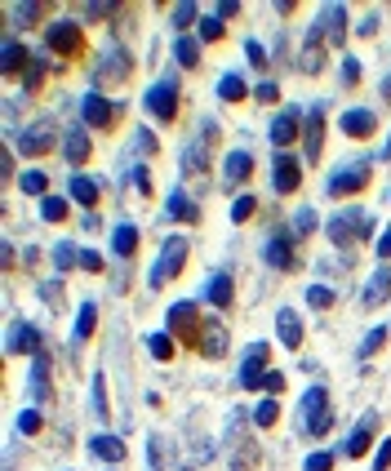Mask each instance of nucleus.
Segmentation results:
<instances>
[{
  "mask_svg": "<svg viewBox=\"0 0 391 471\" xmlns=\"http://www.w3.org/2000/svg\"><path fill=\"white\" fill-rule=\"evenodd\" d=\"M187 249H191V244L182 240V236H174V240H165V249H161V262H156V267H152V276H147V280H152V289H161V285H165L169 276H178V271L187 267Z\"/></svg>",
  "mask_w": 391,
  "mask_h": 471,
  "instance_id": "f257e3e1",
  "label": "nucleus"
},
{
  "mask_svg": "<svg viewBox=\"0 0 391 471\" xmlns=\"http://www.w3.org/2000/svg\"><path fill=\"white\" fill-rule=\"evenodd\" d=\"M143 107L152 111L156 120H174V111H178V84H174V80H156L152 89H147Z\"/></svg>",
  "mask_w": 391,
  "mask_h": 471,
  "instance_id": "f03ea898",
  "label": "nucleus"
},
{
  "mask_svg": "<svg viewBox=\"0 0 391 471\" xmlns=\"http://www.w3.org/2000/svg\"><path fill=\"white\" fill-rule=\"evenodd\" d=\"M329 404H324V387H311L303 395V431H316V436H324L329 431Z\"/></svg>",
  "mask_w": 391,
  "mask_h": 471,
  "instance_id": "7ed1b4c3",
  "label": "nucleus"
},
{
  "mask_svg": "<svg viewBox=\"0 0 391 471\" xmlns=\"http://www.w3.org/2000/svg\"><path fill=\"white\" fill-rule=\"evenodd\" d=\"M365 231H369V214L365 209H347V214H338V218L329 222V236H333L338 249H347V240H356V236H365Z\"/></svg>",
  "mask_w": 391,
  "mask_h": 471,
  "instance_id": "20e7f679",
  "label": "nucleus"
},
{
  "mask_svg": "<svg viewBox=\"0 0 391 471\" xmlns=\"http://www.w3.org/2000/svg\"><path fill=\"white\" fill-rule=\"evenodd\" d=\"M54 143H58V125H54V120H36V125L18 138V152H23V156H40V152H49Z\"/></svg>",
  "mask_w": 391,
  "mask_h": 471,
  "instance_id": "39448f33",
  "label": "nucleus"
},
{
  "mask_svg": "<svg viewBox=\"0 0 391 471\" xmlns=\"http://www.w3.org/2000/svg\"><path fill=\"white\" fill-rule=\"evenodd\" d=\"M369 183V160H356V165H342L338 174L329 178V196H342V192H360Z\"/></svg>",
  "mask_w": 391,
  "mask_h": 471,
  "instance_id": "423d86ee",
  "label": "nucleus"
},
{
  "mask_svg": "<svg viewBox=\"0 0 391 471\" xmlns=\"http://www.w3.org/2000/svg\"><path fill=\"white\" fill-rule=\"evenodd\" d=\"M263 365H267V343H254L245 352V369H240V382H245V391H258L263 387Z\"/></svg>",
  "mask_w": 391,
  "mask_h": 471,
  "instance_id": "0eeeda50",
  "label": "nucleus"
},
{
  "mask_svg": "<svg viewBox=\"0 0 391 471\" xmlns=\"http://www.w3.org/2000/svg\"><path fill=\"white\" fill-rule=\"evenodd\" d=\"M272 183H276V192H281V196L298 192V160H294L289 152H276V165H272Z\"/></svg>",
  "mask_w": 391,
  "mask_h": 471,
  "instance_id": "6e6552de",
  "label": "nucleus"
},
{
  "mask_svg": "<svg viewBox=\"0 0 391 471\" xmlns=\"http://www.w3.org/2000/svg\"><path fill=\"white\" fill-rule=\"evenodd\" d=\"M45 45H49V49H58V54L80 49V27H76V23H54L49 36H45Z\"/></svg>",
  "mask_w": 391,
  "mask_h": 471,
  "instance_id": "1a4fd4ad",
  "label": "nucleus"
},
{
  "mask_svg": "<svg viewBox=\"0 0 391 471\" xmlns=\"http://www.w3.org/2000/svg\"><path fill=\"white\" fill-rule=\"evenodd\" d=\"M125 76H129V54L120 45H111L98 62V80H125Z\"/></svg>",
  "mask_w": 391,
  "mask_h": 471,
  "instance_id": "9d476101",
  "label": "nucleus"
},
{
  "mask_svg": "<svg viewBox=\"0 0 391 471\" xmlns=\"http://www.w3.org/2000/svg\"><path fill=\"white\" fill-rule=\"evenodd\" d=\"M80 107H85V125H94V129H107L111 120H116V107H111L102 93H89Z\"/></svg>",
  "mask_w": 391,
  "mask_h": 471,
  "instance_id": "9b49d317",
  "label": "nucleus"
},
{
  "mask_svg": "<svg viewBox=\"0 0 391 471\" xmlns=\"http://www.w3.org/2000/svg\"><path fill=\"white\" fill-rule=\"evenodd\" d=\"M249 174H254V156L249 152H231L227 160H222V183L236 187V183H245Z\"/></svg>",
  "mask_w": 391,
  "mask_h": 471,
  "instance_id": "f8f14e48",
  "label": "nucleus"
},
{
  "mask_svg": "<svg viewBox=\"0 0 391 471\" xmlns=\"http://www.w3.org/2000/svg\"><path fill=\"white\" fill-rule=\"evenodd\" d=\"M342 129H347V138H369L378 129V116L374 111H347V116H342Z\"/></svg>",
  "mask_w": 391,
  "mask_h": 471,
  "instance_id": "ddd939ff",
  "label": "nucleus"
},
{
  "mask_svg": "<svg viewBox=\"0 0 391 471\" xmlns=\"http://www.w3.org/2000/svg\"><path fill=\"white\" fill-rule=\"evenodd\" d=\"M320 147H324V107L316 102L311 107V116H307V156H320Z\"/></svg>",
  "mask_w": 391,
  "mask_h": 471,
  "instance_id": "4468645a",
  "label": "nucleus"
},
{
  "mask_svg": "<svg viewBox=\"0 0 391 471\" xmlns=\"http://www.w3.org/2000/svg\"><path fill=\"white\" fill-rule=\"evenodd\" d=\"M200 347H204V356H209V360H218V356L227 352V329H222V320H209V325H204Z\"/></svg>",
  "mask_w": 391,
  "mask_h": 471,
  "instance_id": "2eb2a0df",
  "label": "nucleus"
},
{
  "mask_svg": "<svg viewBox=\"0 0 391 471\" xmlns=\"http://www.w3.org/2000/svg\"><path fill=\"white\" fill-rule=\"evenodd\" d=\"M62 156H67L71 165H85V160H89V134H85V129H67V138H62Z\"/></svg>",
  "mask_w": 391,
  "mask_h": 471,
  "instance_id": "dca6fc26",
  "label": "nucleus"
},
{
  "mask_svg": "<svg viewBox=\"0 0 391 471\" xmlns=\"http://www.w3.org/2000/svg\"><path fill=\"white\" fill-rule=\"evenodd\" d=\"M276 334H281V343L289 347V352H294V347H303V325H298V316L289 312V307L276 316Z\"/></svg>",
  "mask_w": 391,
  "mask_h": 471,
  "instance_id": "f3484780",
  "label": "nucleus"
},
{
  "mask_svg": "<svg viewBox=\"0 0 391 471\" xmlns=\"http://www.w3.org/2000/svg\"><path fill=\"white\" fill-rule=\"evenodd\" d=\"M320 23H324V32H329V45H342L347 41V14H342V5H329L320 14Z\"/></svg>",
  "mask_w": 391,
  "mask_h": 471,
  "instance_id": "a211bd4d",
  "label": "nucleus"
},
{
  "mask_svg": "<svg viewBox=\"0 0 391 471\" xmlns=\"http://www.w3.org/2000/svg\"><path fill=\"white\" fill-rule=\"evenodd\" d=\"M169 218H178V222H196V218H200V205H196L187 192H169Z\"/></svg>",
  "mask_w": 391,
  "mask_h": 471,
  "instance_id": "6ab92c4d",
  "label": "nucleus"
},
{
  "mask_svg": "<svg viewBox=\"0 0 391 471\" xmlns=\"http://www.w3.org/2000/svg\"><path fill=\"white\" fill-rule=\"evenodd\" d=\"M387 294H391V267L383 262V267L374 271V280H369V289H365V307H378Z\"/></svg>",
  "mask_w": 391,
  "mask_h": 471,
  "instance_id": "aec40b11",
  "label": "nucleus"
},
{
  "mask_svg": "<svg viewBox=\"0 0 391 471\" xmlns=\"http://www.w3.org/2000/svg\"><path fill=\"white\" fill-rule=\"evenodd\" d=\"M67 192H71V200H76V205H85V209H94V205H98V183H94V178H85V174H76V178H71V187H67Z\"/></svg>",
  "mask_w": 391,
  "mask_h": 471,
  "instance_id": "412c9836",
  "label": "nucleus"
},
{
  "mask_svg": "<svg viewBox=\"0 0 391 471\" xmlns=\"http://www.w3.org/2000/svg\"><path fill=\"white\" fill-rule=\"evenodd\" d=\"M89 449H94L98 458H107V463H125V440L120 436H94Z\"/></svg>",
  "mask_w": 391,
  "mask_h": 471,
  "instance_id": "4be33fe9",
  "label": "nucleus"
},
{
  "mask_svg": "<svg viewBox=\"0 0 391 471\" xmlns=\"http://www.w3.org/2000/svg\"><path fill=\"white\" fill-rule=\"evenodd\" d=\"M204 298H209L213 307H231V276L227 271H213L209 289H204Z\"/></svg>",
  "mask_w": 391,
  "mask_h": 471,
  "instance_id": "5701e85b",
  "label": "nucleus"
},
{
  "mask_svg": "<svg viewBox=\"0 0 391 471\" xmlns=\"http://www.w3.org/2000/svg\"><path fill=\"white\" fill-rule=\"evenodd\" d=\"M111 249H116L120 258H129V253L138 249V227H134V222H120V227L111 231Z\"/></svg>",
  "mask_w": 391,
  "mask_h": 471,
  "instance_id": "b1692460",
  "label": "nucleus"
},
{
  "mask_svg": "<svg viewBox=\"0 0 391 471\" xmlns=\"http://www.w3.org/2000/svg\"><path fill=\"white\" fill-rule=\"evenodd\" d=\"M32 395L36 400H49V360H45V356H36L32 360Z\"/></svg>",
  "mask_w": 391,
  "mask_h": 471,
  "instance_id": "393cba45",
  "label": "nucleus"
},
{
  "mask_svg": "<svg viewBox=\"0 0 391 471\" xmlns=\"http://www.w3.org/2000/svg\"><path fill=\"white\" fill-rule=\"evenodd\" d=\"M294 134H298V111H281V116L272 120V138H276V147L294 143Z\"/></svg>",
  "mask_w": 391,
  "mask_h": 471,
  "instance_id": "a878e982",
  "label": "nucleus"
},
{
  "mask_svg": "<svg viewBox=\"0 0 391 471\" xmlns=\"http://www.w3.org/2000/svg\"><path fill=\"white\" fill-rule=\"evenodd\" d=\"M267 262H272V267H294L289 236H272V240H267Z\"/></svg>",
  "mask_w": 391,
  "mask_h": 471,
  "instance_id": "bb28decb",
  "label": "nucleus"
},
{
  "mask_svg": "<svg viewBox=\"0 0 391 471\" xmlns=\"http://www.w3.org/2000/svg\"><path fill=\"white\" fill-rule=\"evenodd\" d=\"M174 58H178L182 62V67H196V62H200V45H196L191 41V36H174Z\"/></svg>",
  "mask_w": 391,
  "mask_h": 471,
  "instance_id": "cd10ccee",
  "label": "nucleus"
},
{
  "mask_svg": "<svg viewBox=\"0 0 391 471\" xmlns=\"http://www.w3.org/2000/svg\"><path fill=\"white\" fill-rule=\"evenodd\" d=\"M36 347H40V334L32 325H18L14 338H9V352H36Z\"/></svg>",
  "mask_w": 391,
  "mask_h": 471,
  "instance_id": "c85d7f7f",
  "label": "nucleus"
},
{
  "mask_svg": "<svg viewBox=\"0 0 391 471\" xmlns=\"http://www.w3.org/2000/svg\"><path fill=\"white\" fill-rule=\"evenodd\" d=\"M245 93H249V89H245V80H240L236 71L218 80V98H222V102H240V98H245Z\"/></svg>",
  "mask_w": 391,
  "mask_h": 471,
  "instance_id": "c756f323",
  "label": "nucleus"
},
{
  "mask_svg": "<svg viewBox=\"0 0 391 471\" xmlns=\"http://www.w3.org/2000/svg\"><path fill=\"white\" fill-rule=\"evenodd\" d=\"M94 320H98V307L94 303H80V312H76V343H85V338L94 334Z\"/></svg>",
  "mask_w": 391,
  "mask_h": 471,
  "instance_id": "7c9ffc66",
  "label": "nucleus"
},
{
  "mask_svg": "<svg viewBox=\"0 0 391 471\" xmlns=\"http://www.w3.org/2000/svg\"><path fill=\"white\" fill-rule=\"evenodd\" d=\"M40 218L45 222H62V218H67V196H45V200H40Z\"/></svg>",
  "mask_w": 391,
  "mask_h": 471,
  "instance_id": "2f4dec72",
  "label": "nucleus"
},
{
  "mask_svg": "<svg viewBox=\"0 0 391 471\" xmlns=\"http://www.w3.org/2000/svg\"><path fill=\"white\" fill-rule=\"evenodd\" d=\"M0 62H5V76H14V71L23 67V45L5 41V45H0Z\"/></svg>",
  "mask_w": 391,
  "mask_h": 471,
  "instance_id": "473e14b6",
  "label": "nucleus"
},
{
  "mask_svg": "<svg viewBox=\"0 0 391 471\" xmlns=\"http://www.w3.org/2000/svg\"><path fill=\"white\" fill-rule=\"evenodd\" d=\"M18 187H23L27 196H40V200H45V187H49V178H45L40 169H27V174L18 178Z\"/></svg>",
  "mask_w": 391,
  "mask_h": 471,
  "instance_id": "72a5a7b5",
  "label": "nucleus"
},
{
  "mask_svg": "<svg viewBox=\"0 0 391 471\" xmlns=\"http://www.w3.org/2000/svg\"><path fill=\"white\" fill-rule=\"evenodd\" d=\"M76 262H80L76 244H67V240H62V244H54V267H58V271H71Z\"/></svg>",
  "mask_w": 391,
  "mask_h": 471,
  "instance_id": "f704fd0d",
  "label": "nucleus"
},
{
  "mask_svg": "<svg viewBox=\"0 0 391 471\" xmlns=\"http://www.w3.org/2000/svg\"><path fill=\"white\" fill-rule=\"evenodd\" d=\"M147 347H152L156 360H174V338L169 334H152V338H147Z\"/></svg>",
  "mask_w": 391,
  "mask_h": 471,
  "instance_id": "c9c22d12",
  "label": "nucleus"
},
{
  "mask_svg": "<svg viewBox=\"0 0 391 471\" xmlns=\"http://www.w3.org/2000/svg\"><path fill=\"white\" fill-rule=\"evenodd\" d=\"M196 320V303H178V307H169V329H187Z\"/></svg>",
  "mask_w": 391,
  "mask_h": 471,
  "instance_id": "e433bc0d",
  "label": "nucleus"
},
{
  "mask_svg": "<svg viewBox=\"0 0 391 471\" xmlns=\"http://www.w3.org/2000/svg\"><path fill=\"white\" fill-rule=\"evenodd\" d=\"M365 449H369V422H365V427H356V431L347 436V454H351V458H360Z\"/></svg>",
  "mask_w": 391,
  "mask_h": 471,
  "instance_id": "4c0bfd02",
  "label": "nucleus"
},
{
  "mask_svg": "<svg viewBox=\"0 0 391 471\" xmlns=\"http://www.w3.org/2000/svg\"><path fill=\"white\" fill-rule=\"evenodd\" d=\"M276 418H281V404H276V400H263V404L254 409V422H258V427H272Z\"/></svg>",
  "mask_w": 391,
  "mask_h": 471,
  "instance_id": "58836bf2",
  "label": "nucleus"
},
{
  "mask_svg": "<svg viewBox=\"0 0 391 471\" xmlns=\"http://www.w3.org/2000/svg\"><path fill=\"white\" fill-rule=\"evenodd\" d=\"M254 205H258V200H254L249 192H245V196H236V205H231V222H245L249 214H254Z\"/></svg>",
  "mask_w": 391,
  "mask_h": 471,
  "instance_id": "ea45409f",
  "label": "nucleus"
},
{
  "mask_svg": "<svg viewBox=\"0 0 391 471\" xmlns=\"http://www.w3.org/2000/svg\"><path fill=\"white\" fill-rule=\"evenodd\" d=\"M200 41H222V18H200Z\"/></svg>",
  "mask_w": 391,
  "mask_h": 471,
  "instance_id": "a19ab883",
  "label": "nucleus"
},
{
  "mask_svg": "<svg viewBox=\"0 0 391 471\" xmlns=\"http://www.w3.org/2000/svg\"><path fill=\"white\" fill-rule=\"evenodd\" d=\"M383 343H387V329H374V334H365V343H360V360H365V356H374Z\"/></svg>",
  "mask_w": 391,
  "mask_h": 471,
  "instance_id": "79ce46f5",
  "label": "nucleus"
},
{
  "mask_svg": "<svg viewBox=\"0 0 391 471\" xmlns=\"http://www.w3.org/2000/svg\"><path fill=\"white\" fill-rule=\"evenodd\" d=\"M307 303H311V307H333V289L311 285V289H307Z\"/></svg>",
  "mask_w": 391,
  "mask_h": 471,
  "instance_id": "37998d69",
  "label": "nucleus"
},
{
  "mask_svg": "<svg viewBox=\"0 0 391 471\" xmlns=\"http://www.w3.org/2000/svg\"><path fill=\"white\" fill-rule=\"evenodd\" d=\"M182 169H187V174H200V169H204V156H200V143H191V147H187V156H182Z\"/></svg>",
  "mask_w": 391,
  "mask_h": 471,
  "instance_id": "c03bdc74",
  "label": "nucleus"
},
{
  "mask_svg": "<svg viewBox=\"0 0 391 471\" xmlns=\"http://www.w3.org/2000/svg\"><path fill=\"white\" fill-rule=\"evenodd\" d=\"M187 23H196V5H191V0H182V5L174 9V27H187Z\"/></svg>",
  "mask_w": 391,
  "mask_h": 471,
  "instance_id": "a18cd8bd",
  "label": "nucleus"
},
{
  "mask_svg": "<svg viewBox=\"0 0 391 471\" xmlns=\"http://www.w3.org/2000/svg\"><path fill=\"white\" fill-rule=\"evenodd\" d=\"M311 227H316V209H298V218H294V231H298V236H307Z\"/></svg>",
  "mask_w": 391,
  "mask_h": 471,
  "instance_id": "49530a36",
  "label": "nucleus"
},
{
  "mask_svg": "<svg viewBox=\"0 0 391 471\" xmlns=\"http://www.w3.org/2000/svg\"><path fill=\"white\" fill-rule=\"evenodd\" d=\"M303 467H307V471H333V454H311Z\"/></svg>",
  "mask_w": 391,
  "mask_h": 471,
  "instance_id": "de8ad7c7",
  "label": "nucleus"
},
{
  "mask_svg": "<svg viewBox=\"0 0 391 471\" xmlns=\"http://www.w3.org/2000/svg\"><path fill=\"white\" fill-rule=\"evenodd\" d=\"M387 467H391V440H383L374 449V471H387Z\"/></svg>",
  "mask_w": 391,
  "mask_h": 471,
  "instance_id": "09e8293b",
  "label": "nucleus"
},
{
  "mask_svg": "<svg viewBox=\"0 0 391 471\" xmlns=\"http://www.w3.org/2000/svg\"><path fill=\"white\" fill-rule=\"evenodd\" d=\"M303 67H307V71H316V67H320V45H316V41H307V54H303Z\"/></svg>",
  "mask_w": 391,
  "mask_h": 471,
  "instance_id": "8fccbe9b",
  "label": "nucleus"
},
{
  "mask_svg": "<svg viewBox=\"0 0 391 471\" xmlns=\"http://www.w3.org/2000/svg\"><path fill=\"white\" fill-rule=\"evenodd\" d=\"M245 54H249L254 67H267V54H263V45H258V41H245Z\"/></svg>",
  "mask_w": 391,
  "mask_h": 471,
  "instance_id": "3c124183",
  "label": "nucleus"
},
{
  "mask_svg": "<svg viewBox=\"0 0 391 471\" xmlns=\"http://www.w3.org/2000/svg\"><path fill=\"white\" fill-rule=\"evenodd\" d=\"M80 267H85V271H102V253L98 249H85V253H80Z\"/></svg>",
  "mask_w": 391,
  "mask_h": 471,
  "instance_id": "603ef678",
  "label": "nucleus"
},
{
  "mask_svg": "<svg viewBox=\"0 0 391 471\" xmlns=\"http://www.w3.org/2000/svg\"><path fill=\"white\" fill-rule=\"evenodd\" d=\"M18 427H23L27 436H32V431H40V413H36V409H27L23 418H18Z\"/></svg>",
  "mask_w": 391,
  "mask_h": 471,
  "instance_id": "864d4df0",
  "label": "nucleus"
},
{
  "mask_svg": "<svg viewBox=\"0 0 391 471\" xmlns=\"http://www.w3.org/2000/svg\"><path fill=\"white\" fill-rule=\"evenodd\" d=\"M254 93H258V102H276V98H281V89H276L272 80H263V84H258Z\"/></svg>",
  "mask_w": 391,
  "mask_h": 471,
  "instance_id": "5fc2aeb1",
  "label": "nucleus"
},
{
  "mask_svg": "<svg viewBox=\"0 0 391 471\" xmlns=\"http://www.w3.org/2000/svg\"><path fill=\"white\" fill-rule=\"evenodd\" d=\"M342 80H347V84H356V80H360V62H356V58L342 62Z\"/></svg>",
  "mask_w": 391,
  "mask_h": 471,
  "instance_id": "6e6d98bb",
  "label": "nucleus"
},
{
  "mask_svg": "<svg viewBox=\"0 0 391 471\" xmlns=\"http://www.w3.org/2000/svg\"><path fill=\"white\" fill-rule=\"evenodd\" d=\"M263 391H285V374H267V378H263Z\"/></svg>",
  "mask_w": 391,
  "mask_h": 471,
  "instance_id": "4d7b16f0",
  "label": "nucleus"
},
{
  "mask_svg": "<svg viewBox=\"0 0 391 471\" xmlns=\"http://www.w3.org/2000/svg\"><path fill=\"white\" fill-rule=\"evenodd\" d=\"M378 258H383V262H391V231H383V236H378Z\"/></svg>",
  "mask_w": 391,
  "mask_h": 471,
  "instance_id": "13d9d810",
  "label": "nucleus"
},
{
  "mask_svg": "<svg viewBox=\"0 0 391 471\" xmlns=\"http://www.w3.org/2000/svg\"><path fill=\"white\" fill-rule=\"evenodd\" d=\"M32 18H36V5H18L14 9V23H32Z\"/></svg>",
  "mask_w": 391,
  "mask_h": 471,
  "instance_id": "bf43d9fd",
  "label": "nucleus"
},
{
  "mask_svg": "<svg viewBox=\"0 0 391 471\" xmlns=\"http://www.w3.org/2000/svg\"><path fill=\"white\" fill-rule=\"evenodd\" d=\"M138 147H143V152H156V138H152V129H138Z\"/></svg>",
  "mask_w": 391,
  "mask_h": 471,
  "instance_id": "052dcab7",
  "label": "nucleus"
}]
</instances>
